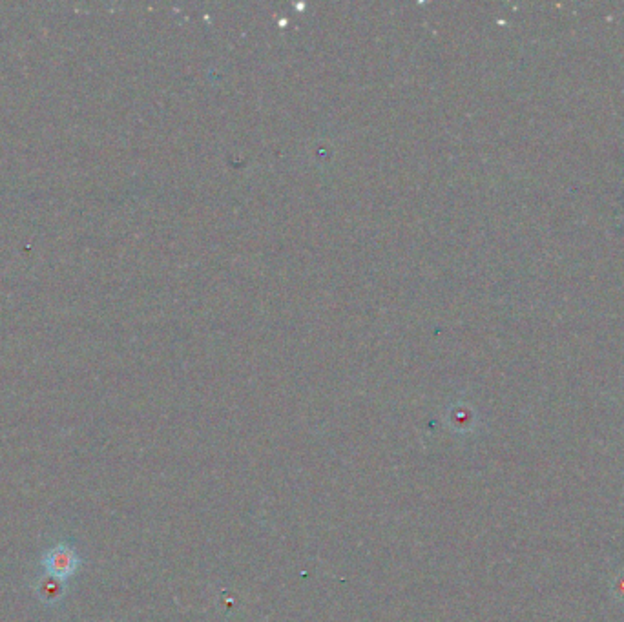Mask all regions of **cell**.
Returning <instances> with one entry per match:
<instances>
[{"label":"cell","instance_id":"obj_1","mask_svg":"<svg viewBox=\"0 0 624 622\" xmlns=\"http://www.w3.org/2000/svg\"><path fill=\"white\" fill-rule=\"evenodd\" d=\"M84 559L79 551L68 542H57L42 553L41 568L46 579L66 586L73 577L83 570Z\"/></svg>","mask_w":624,"mask_h":622},{"label":"cell","instance_id":"obj_2","mask_svg":"<svg viewBox=\"0 0 624 622\" xmlns=\"http://www.w3.org/2000/svg\"><path fill=\"white\" fill-rule=\"evenodd\" d=\"M37 590L41 591L42 601L55 602L59 601V599L63 597L66 586H63V584H59V582L52 581V579H46V577H44V581L41 582V586H39Z\"/></svg>","mask_w":624,"mask_h":622}]
</instances>
